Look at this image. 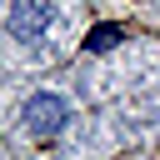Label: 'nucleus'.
<instances>
[{
    "mask_svg": "<svg viewBox=\"0 0 160 160\" xmlns=\"http://www.w3.org/2000/svg\"><path fill=\"white\" fill-rule=\"evenodd\" d=\"M40 30H45V10L35 0H15L10 5V35L15 40H40Z\"/></svg>",
    "mask_w": 160,
    "mask_h": 160,
    "instance_id": "f257e3e1",
    "label": "nucleus"
},
{
    "mask_svg": "<svg viewBox=\"0 0 160 160\" xmlns=\"http://www.w3.org/2000/svg\"><path fill=\"white\" fill-rule=\"evenodd\" d=\"M25 115H30V130H35V135H55L60 120H65V105H60L55 95H35Z\"/></svg>",
    "mask_w": 160,
    "mask_h": 160,
    "instance_id": "f03ea898",
    "label": "nucleus"
}]
</instances>
